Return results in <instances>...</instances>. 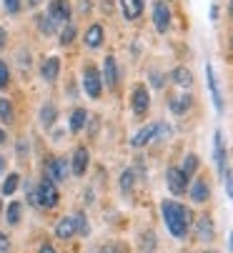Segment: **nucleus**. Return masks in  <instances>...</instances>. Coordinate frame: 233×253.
Returning a JSON list of instances; mask_svg holds the SVG:
<instances>
[{
  "label": "nucleus",
  "instance_id": "1",
  "mask_svg": "<svg viewBox=\"0 0 233 253\" xmlns=\"http://www.w3.org/2000/svg\"><path fill=\"white\" fill-rule=\"evenodd\" d=\"M161 213H163V221H166L168 231L173 233V238L183 241V238L188 236L190 223H193L190 208H186V206H181V203H176V201H163V203H161Z\"/></svg>",
  "mask_w": 233,
  "mask_h": 253
},
{
  "label": "nucleus",
  "instance_id": "2",
  "mask_svg": "<svg viewBox=\"0 0 233 253\" xmlns=\"http://www.w3.org/2000/svg\"><path fill=\"white\" fill-rule=\"evenodd\" d=\"M83 88H86L88 98H93V100H98L103 95V76L98 73V68L93 63H88L83 68Z\"/></svg>",
  "mask_w": 233,
  "mask_h": 253
},
{
  "label": "nucleus",
  "instance_id": "3",
  "mask_svg": "<svg viewBox=\"0 0 233 253\" xmlns=\"http://www.w3.org/2000/svg\"><path fill=\"white\" fill-rule=\"evenodd\" d=\"M43 178L53 180V183L58 186L60 180L68 178V161L65 158H55V156H48L46 163H43Z\"/></svg>",
  "mask_w": 233,
  "mask_h": 253
},
{
  "label": "nucleus",
  "instance_id": "4",
  "mask_svg": "<svg viewBox=\"0 0 233 253\" xmlns=\"http://www.w3.org/2000/svg\"><path fill=\"white\" fill-rule=\"evenodd\" d=\"M46 15H48L55 25L70 23V18H73V5H70V0H50Z\"/></svg>",
  "mask_w": 233,
  "mask_h": 253
},
{
  "label": "nucleus",
  "instance_id": "5",
  "mask_svg": "<svg viewBox=\"0 0 233 253\" xmlns=\"http://www.w3.org/2000/svg\"><path fill=\"white\" fill-rule=\"evenodd\" d=\"M38 193H41V208H55L60 203V193H58V186L48 178H41L38 180Z\"/></svg>",
  "mask_w": 233,
  "mask_h": 253
},
{
  "label": "nucleus",
  "instance_id": "6",
  "mask_svg": "<svg viewBox=\"0 0 233 253\" xmlns=\"http://www.w3.org/2000/svg\"><path fill=\"white\" fill-rule=\"evenodd\" d=\"M131 108H133V113L136 116H145L148 113V108H150V93L143 83L133 85L131 90Z\"/></svg>",
  "mask_w": 233,
  "mask_h": 253
},
{
  "label": "nucleus",
  "instance_id": "7",
  "mask_svg": "<svg viewBox=\"0 0 233 253\" xmlns=\"http://www.w3.org/2000/svg\"><path fill=\"white\" fill-rule=\"evenodd\" d=\"M166 183H168V188H171L173 196H181V193H186V188H188V175H186L181 168L171 166V168L166 170Z\"/></svg>",
  "mask_w": 233,
  "mask_h": 253
},
{
  "label": "nucleus",
  "instance_id": "8",
  "mask_svg": "<svg viewBox=\"0 0 233 253\" xmlns=\"http://www.w3.org/2000/svg\"><path fill=\"white\" fill-rule=\"evenodd\" d=\"M153 25L158 33H166L171 28V8L163 3V0H155L153 3Z\"/></svg>",
  "mask_w": 233,
  "mask_h": 253
},
{
  "label": "nucleus",
  "instance_id": "9",
  "mask_svg": "<svg viewBox=\"0 0 233 253\" xmlns=\"http://www.w3.org/2000/svg\"><path fill=\"white\" fill-rule=\"evenodd\" d=\"M60 76V58L58 55H46L41 60V78L46 83H55Z\"/></svg>",
  "mask_w": 233,
  "mask_h": 253
},
{
  "label": "nucleus",
  "instance_id": "10",
  "mask_svg": "<svg viewBox=\"0 0 233 253\" xmlns=\"http://www.w3.org/2000/svg\"><path fill=\"white\" fill-rule=\"evenodd\" d=\"M88 163H91L88 148H86V146H78V148L73 151V156H70V170H73L75 175H83V173L88 170Z\"/></svg>",
  "mask_w": 233,
  "mask_h": 253
},
{
  "label": "nucleus",
  "instance_id": "11",
  "mask_svg": "<svg viewBox=\"0 0 233 253\" xmlns=\"http://www.w3.org/2000/svg\"><path fill=\"white\" fill-rule=\"evenodd\" d=\"M103 83L110 88V90H115L118 88V65H115V55H105V60H103Z\"/></svg>",
  "mask_w": 233,
  "mask_h": 253
},
{
  "label": "nucleus",
  "instance_id": "12",
  "mask_svg": "<svg viewBox=\"0 0 233 253\" xmlns=\"http://www.w3.org/2000/svg\"><path fill=\"white\" fill-rule=\"evenodd\" d=\"M103 41H105V30H103V25H100V23H91V25H88V30H86V35H83L86 48L95 50V48H100V45H103Z\"/></svg>",
  "mask_w": 233,
  "mask_h": 253
},
{
  "label": "nucleus",
  "instance_id": "13",
  "mask_svg": "<svg viewBox=\"0 0 233 253\" xmlns=\"http://www.w3.org/2000/svg\"><path fill=\"white\" fill-rule=\"evenodd\" d=\"M213 161H216V166H218V173L221 175H226V146H223V133L221 130H216V135H213Z\"/></svg>",
  "mask_w": 233,
  "mask_h": 253
},
{
  "label": "nucleus",
  "instance_id": "14",
  "mask_svg": "<svg viewBox=\"0 0 233 253\" xmlns=\"http://www.w3.org/2000/svg\"><path fill=\"white\" fill-rule=\"evenodd\" d=\"M206 78H208V88H211L213 105H216V111L221 113V111H223V98H221V88H218V81H216V73H213V65H211V63H206Z\"/></svg>",
  "mask_w": 233,
  "mask_h": 253
},
{
  "label": "nucleus",
  "instance_id": "15",
  "mask_svg": "<svg viewBox=\"0 0 233 253\" xmlns=\"http://www.w3.org/2000/svg\"><path fill=\"white\" fill-rule=\"evenodd\" d=\"M155 130H158V123H148L145 128H140V130L131 138V146H133V148H143V146H148V143L155 138Z\"/></svg>",
  "mask_w": 233,
  "mask_h": 253
},
{
  "label": "nucleus",
  "instance_id": "16",
  "mask_svg": "<svg viewBox=\"0 0 233 253\" xmlns=\"http://www.w3.org/2000/svg\"><path fill=\"white\" fill-rule=\"evenodd\" d=\"M196 238H198V241H206V243L216 238L211 215H198V221H196Z\"/></svg>",
  "mask_w": 233,
  "mask_h": 253
},
{
  "label": "nucleus",
  "instance_id": "17",
  "mask_svg": "<svg viewBox=\"0 0 233 253\" xmlns=\"http://www.w3.org/2000/svg\"><path fill=\"white\" fill-rule=\"evenodd\" d=\"M88 118H91V116H88V111H86L83 105L73 108V113H70V133H73V135H78V133H81V130L86 128Z\"/></svg>",
  "mask_w": 233,
  "mask_h": 253
},
{
  "label": "nucleus",
  "instance_id": "18",
  "mask_svg": "<svg viewBox=\"0 0 233 253\" xmlns=\"http://www.w3.org/2000/svg\"><path fill=\"white\" fill-rule=\"evenodd\" d=\"M211 198V188L203 178H196L193 180V186H190V201L193 203H206Z\"/></svg>",
  "mask_w": 233,
  "mask_h": 253
},
{
  "label": "nucleus",
  "instance_id": "19",
  "mask_svg": "<svg viewBox=\"0 0 233 253\" xmlns=\"http://www.w3.org/2000/svg\"><path fill=\"white\" fill-rule=\"evenodd\" d=\"M121 10L126 20H138L143 15V0H121Z\"/></svg>",
  "mask_w": 233,
  "mask_h": 253
},
{
  "label": "nucleus",
  "instance_id": "20",
  "mask_svg": "<svg viewBox=\"0 0 233 253\" xmlns=\"http://www.w3.org/2000/svg\"><path fill=\"white\" fill-rule=\"evenodd\" d=\"M73 236H75V218H73V215H65V218H60V221L55 223V238L68 241V238H73Z\"/></svg>",
  "mask_w": 233,
  "mask_h": 253
},
{
  "label": "nucleus",
  "instance_id": "21",
  "mask_svg": "<svg viewBox=\"0 0 233 253\" xmlns=\"http://www.w3.org/2000/svg\"><path fill=\"white\" fill-rule=\"evenodd\" d=\"M190 105H193V95L183 93V95H173L171 98V113L176 116H186L190 111Z\"/></svg>",
  "mask_w": 233,
  "mask_h": 253
},
{
  "label": "nucleus",
  "instance_id": "22",
  "mask_svg": "<svg viewBox=\"0 0 233 253\" xmlns=\"http://www.w3.org/2000/svg\"><path fill=\"white\" fill-rule=\"evenodd\" d=\"M38 118H41V126L43 128H53L55 118H58V105L53 103H43L41 105V113H38Z\"/></svg>",
  "mask_w": 233,
  "mask_h": 253
},
{
  "label": "nucleus",
  "instance_id": "23",
  "mask_svg": "<svg viewBox=\"0 0 233 253\" xmlns=\"http://www.w3.org/2000/svg\"><path fill=\"white\" fill-rule=\"evenodd\" d=\"M171 81H173L178 88H190V85H193V73H190L188 68L181 65V68H176L173 73H171Z\"/></svg>",
  "mask_w": 233,
  "mask_h": 253
},
{
  "label": "nucleus",
  "instance_id": "24",
  "mask_svg": "<svg viewBox=\"0 0 233 253\" xmlns=\"http://www.w3.org/2000/svg\"><path fill=\"white\" fill-rule=\"evenodd\" d=\"M75 35H78V28H75V23L70 20V23H65L63 25V30H60V45L63 48H68V45H73V41H75Z\"/></svg>",
  "mask_w": 233,
  "mask_h": 253
},
{
  "label": "nucleus",
  "instance_id": "25",
  "mask_svg": "<svg viewBox=\"0 0 233 253\" xmlns=\"http://www.w3.org/2000/svg\"><path fill=\"white\" fill-rule=\"evenodd\" d=\"M18 186H20V175H18V173L5 175L3 186H0V196H13V193L18 191Z\"/></svg>",
  "mask_w": 233,
  "mask_h": 253
},
{
  "label": "nucleus",
  "instance_id": "26",
  "mask_svg": "<svg viewBox=\"0 0 233 253\" xmlns=\"http://www.w3.org/2000/svg\"><path fill=\"white\" fill-rule=\"evenodd\" d=\"M20 215H23V203H20V201H13V203L8 206V211H5L8 226H18V223H20Z\"/></svg>",
  "mask_w": 233,
  "mask_h": 253
},
{
  "label": "nucleus",
  "instance_id": "27",
  "mask_svg": "<svg viewBox=\"0 0 233 253\" xmlns=\"http://www.w3.org/2000/svg\"><path fill=\"white\" fill-rule=\"evenodd\" d=\"M35 25L41 28V30H43L46 35H53V33L58 30V25H55V23H53V20H50L48 15H35Z\"/></svg>",
  "mask_w": 233,
  "mask_h": 253
},
{
  "label": "nucleus",
  "instance_id": "28",
  "mask_svg": "<svg viewBox=\"0 0 233 253\" xmlns=\"http://www.w3.org/2000/svg\"><path fill=\"white\" fill-rule=\"evenodd\" d=\"M73 218H75V233H78V236H88V233H91V226H88V218H86L83 211L75 213Z\"/></svg>",
  "mask_w": 233,
  "mask_h": 253
},
{
  "label": "nucleus",
  "instance_id": "29",
  "mask_svg": "<svg viewBox=\"0 0 233 253\" xmlns=\"http://www.w3.org/2000/svg\"><path fill=\"white\" fill-rule=\"evenodd\" d=\"M0 121L3 123H13V103L8 98H0Z\"/></svg>",
  "mask_w": 233,
  "mask_h": 253
},
{
  "label": "nucleus",
  "instance_id": "30",
  "mask_svg": "<svg viewBox=\"0 0 233 253\" xmlns=\"http://www.w3.org/2000/svg\"><path fill=\"white\" fill-rule=\"evenodd\" d=\"M181 170L190 178L193 173H196L198 170V156H193V153H188L186 158H183V166H181Z\"/></svg>",
  "mask_w": 233,
  "mask_h": 253
},
{
  "label": "nucleus",
  "instance_id": "31",
  "mask_svg": "<svg viewBox=\"0 0 233 253\" xmlns=\"http://www.w3.org/2000/svg\"><path fill=\"white\" fill-rule=\"evenodd\" d=\"M133 186H136V173L128 168V170H123V175H121V191H123V193H131Z\"/></svg>",
  "mask_w": 233,
  "mask_h": 253
},
{
  "label": "nucleus",
  "instance_id": "32",
  "mask_svg": "<svg viewBox=\"0 0 233 253\" xmlns=\"http://www.w3.org/2000/svg\"><path fill=\"white\" fill-rule=\"evenodd\" d=\"M28 203L33 208H41V193H38V186L28 183Z\"/></svg>",
  "mask_w": 233,
  "mask_h": 253
},
{
  "label": "nucleus",
  "instance_id": "33",
  "mask_svg": "<svg viewBox=\"0 0 233 253\" xmlns=\"http://www.w3.org/2000/svg\"><path fill=\"white\" fill-rule=\"evenodd\" d=\"M3 8H5V13L18 15L23 10V0H3Z\"/></svg>",
  "mask_w": 233,
  "mask_h": 253
},
{
  "label": "nucleus",
  "instance_id": "34",
  "mask_svg": "<svg viewBox=\"0 0 233 253\" xmlns=\"http://www.w3.org/2000/svg\"><path fill=\"white\" fill-rule=\"evenodd\" d=\"M8 81H10V70H8V65L3 60H0V90L8 85Z\"/></svg>",
  "mask_w": 233,
  "mask_h": 253
},
{
  "label": "nucleus",
  "instance_id": "35",
  "mask_svg": "<svg viewBox=\"0 0 233 253\" xmlns=\"http://www.w3.org/2000/svg\"><path fill=\"white\" fill-rule=\"evenodd\" d=\"M153 248H155V236L148 231V233L143 236V253H153Z\"/></svg>",
  "mask_w": 233,
  "mask_h": 253
},
{
  "label": "nucleus",
  "instance_id": "36",
  "mask_svg": "<svg viewBox=\"0 0 233 253\" xmlns=\"http://www.w3.org/2000/svg\"><path fill=\"white\" fill-rule=\"evenodd\" d=\"M88 121H91V128H88V135H91V138H95V135H98V130H100V121H98L95 116H91Z\"/></svg>",
  "mask_w": 233,
  "mask_h": 253
},
{
  "label": "nucleus",
  "instance_id": "37",
  "mask_svg": "<svg viewBox=\"0 0 233 253\" xmlns=\"http://www.w3.org/2000/svg\"><path fill=\"white\" fill-rule=\"evenodd\" d=\"M223 180H226V191H228V196H231V201H233V173H231V170H226Z\"/></svg>",
  "mask_w": 233,
  "mask_h": 253
},
{
  "label": "nucleus",
  "instance_id": "38",
  "mask_svg": "<svg viewBox=\"0 0 233 253\" xmlns=\"http://www.w3.org/2000/svg\"><path fill=\"white\" fill-rule=\"evenodd\" d=\"M150 85H153V88H163V76L153 70V73H150Z\"/></svg>",
  "mask_w": 233,
  "mask_h": 253
},
{
  "label": "nucleus",
  "instance_id": "39",
  "mask_svg": "<svg viewBox=\"0 0 233 253\" xmlns=\"http://www.w3.org/2000/svg\"><path fill=\"white\" fill-rule=\"evenodd\" d=\"M10 251V238L5 233H0V253H8Z\"/></svg>",
  "mask_w": 233,
  "mask_h": 253
},
{
  "label": "nucleus",
  "instance_id": "40",
  "mask_svg": "<svg viewBox=\"0 0 233 253\" xmlns=\"http://www.w3.org/2000/svg\"><path fill=\"white\" fill-rule=\"evenodd\" d=\"M38 253H55V248H53L50 243H43L41 248H38Z\"/></svg>",
  "mask_w": 233,
  "mask_h": 253
},
{
  "label": "nucleus",
  "instance_id": "41",
  "mask_svg": "<svg viewBox=\"0 0 233 253\" xmlns=\"http://www.w3.org/2000/svg\"><path fill=\"white\" fill-rule=\"evenodd\" d=\"M100 253H121V251H118V248H115V246H108V248H103Z\"/></svg>",
  "mask_w": 233,
  "mask_h": 253
},
{
  "label": "nucleus",
  "instance_id": "42",
  "mask_svg": "<svg viewBox=\"0 0 233 253\" xmlns=\"http://www.w3.org/2000/svg\"><path fill=\"white\" fill-rule=\"evenodd\" d=\"M211 20H218V5L211 8Z\"/></svg>",
  "mask_w": 233,
  "mask_h": 253
},
{
  "label": "nucleus",
  "instance_id": "43",
  "mask_svg": "<svg viewBox=\"0 0 233 253\" xmlns=\"http://www.w3.org/2000/svg\"><path fill=\"white\" fill-rule=\"evenodd\" d=\"M3 45H5V30L0 28V48H3Z\"/></svg>",
  "mask_w": 233,
  "mask_h": 253
},
{
  "label": "nucleus",
  "instance_id": "44",
  "mask_svg": "<svg viewBox=\"0 0 233 253\" xmlns=\"http://www.w3.org/2000/svg\"><path fill=\"white\" fill-rule=\"evenodd\" d=\"M3 173H5V158L0 156V175H3Z\"/></svg>",
  "mask_w": 233,
  "mask_h": 253
},
{
  "label": "nucleus",
  "instance_id": "45",
  "mask_svg": "<svg viewBox=\"0 0 233 253\" xmlns=\"http://www.w3.org/2000/svg\"><path fill=\"white\" fill-rule=\"evenodd\" d=\"M5 138H8V135H5V130L0 128V146H3V143H5Z\"/></svg>",
  "mask_w": 233,
  "mask_h": 253
},
{
  "label": "nucleus",
  "instance_id": "46",
  "mask_svg": "<svg viewBox=\"0 0 233 253\" xmlns=\"http://www.w3.org/2000/svg\"><path fill=\"white\" fill-rule=\"evenodd\" d=\"M228 15L233 18V0H231V3H228Z\"/></svg>",
  "mask_w": 233,
  "mask_h": 253
},
{
  "label": "nucleus",
  "instance_id": "47",
  "mask_svg": "<svg viewBox=\"0 0 233 253\" xmlns=\"http://www.w3.org/2000/svg\"><path fill=\"white\" fill-rule=\"evenodd\" d=\"M28 3H30V5H33V8H35V5H38V3H41V0H28Z\"/></svg>",
  "mask_w": 233,
  "mask_h": 253
},
{
  "label": "nucleus",
  "instance_id": "48",
  "mask_svg": "<svg viewBox=\"0 0 233 253\" xmlns=\"http://www.w3.org/2000/svg\"><path fill=\"white\" fill-rule=\"evenodd\" d=\"M231 251H233V231H231Z\"/></svg>",
  "mask_w": 233,
  "mask_h": 253
},
{
  "label": "nucleus",
  "instance_id": "49",
  "mask_svg": "<svg viewBox=\"0 0 233 253\" xmlns=\"http://www.w3.org/2000/svg\"><path fill=\"white\" fill-rule=\"evenodd\" d=\"M0 213H3V198H0Z\"/></svg>",
  "mask_w": 233,
  "mask_h": 253
},
{
  "label": "nucleus",
  "instance_id": "50",
  "mask_svg": "<svg viewBox=\"0 0 233 253\" xmlns=\"http://www.w3.org/2000/svg\"><path fill=\"white\" fill-rule=\"evenodd\" d=\"M206 253H211V251H206Z\"/></svg>",
  "mask_w": 233,
  "mask_h": 253
},
{
  "label": "nucleus",
  "instance_id": "51",
  "mask_svg": "<svg viewBox=\"0 0 233 253\" xmlns=\"http://www.w3.org/2000/svg\"><path fill=\"white\" fill-rule=\"evenodd\" d=\"M231 45H233V41H231Z\"/></svg>",
  "mask_w": 233,
  "mask_h": 253
}]
</instances>
